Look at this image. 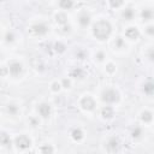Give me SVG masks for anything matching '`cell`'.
Returning <instances> with one entry per match:
<instances>
[{"instance_id": "cell-1", "label": "cell", "mask_w": 154, "mask_h": 154, "mask_svg": "<svg viewBox=\"0 0 154 154\" xmlns=\"http://www.w3.org/2000/svg\"><path fill=\"white\" fill-rule=\"evenodd\" d=\"M91 32L93 36L99 41L107 40L112 34V24L106 18H99L93 22L91 24Z\"/></svg>"}, {"instance_id": "cell-2", "label": "cell", "mask_w": 154, "mask_h": 154, "mask_svg": "<svg viewBox=\"0 0 154 154\" xmlns=\"http://www.w3.org/2000/svg\"><path fill=\"white\" fill-rule=\"evenodd\" d=\"M51 30V25L47 20L37 18V19H32L30 22V24L28 25V31L30 35L35 36V37H43L46 36Z\"/></svg>"}, {"instance_id": "cell-3", "label": "cell", "mask_w": 154, "mask_h": 154, "mask_svg": "<svg viewBox=\"0 0 154 154\" xmlns=\"http://www.w3.org/2000/svg\"><path fill=\"white\" fill-rule=\"evenodd\" d=\"M137 10H138V17L141 18L142 22L148 24L149 22L154 19V4L153 2L140 4Z\"/></svg>"}, {"instance_id": "cell-4", "label": "cell", "mask_w": 154, "mask_h": 154, "mask_svg": "<svg viewBox=\"0 0 154 154\" xmlns=\"http://www.w3.org/2000/svg\"><path fill=\"white\" fill-rule=\"evenodd\" d=\"M100 99L106 105H113L119 101V93L114 88H105L100 94Z\"/></svg>"}, {"instance_id": "cell-5", "label": "cell", "mask_w": 154, "mask_h": 154, "mask_svg": "<svg viewBox=\"0 0 154 154\" xmlns=\"http://www.w3.org/2000/svg\"><path fill=\"white\" fill-rule=\"evenodd\" d=\"M79 11L77 12L76 16V22L81 28H88L89 25L93 24V18L91 14L89 13L88 8H78Z\"/></svg>"}, {"instance_id": "cell-6", "label": "cell", "mask_w": 154, "mask_h": 154, "mask_svg": "<svg viewBox=\"0 0 154 154\" xmlns=\"http://www.w3.org/2000/svg\"><path fill=\"white\" fill-rule=\"evenodd\" d=\"M137 6L134 5L132 2H128L125 4V6L120 10V17L123 18V20L125 22H131L136 18V14H137Z\"/></svg>"}, {"instance_id": "cell-7", "label": "cell", "mask_w": 154, "mask_h": 154, "mask_svg": "<svg viewBox=\"0 0 154 154\" xmlns=\"http://www.w3.org/2000/svg\"><path fill=\"white\" fill-rule=\"evenodd\" d=\"M7 71H8V76L13 78H18L23 75L24 66L19 60H11L7 64Z\"/></svg>"}, {"instance_id": "cell-8", "label": "cell", "mask_w": 154, "mask_h": 154, "mask_svg": "<svg viewBox=\"0 0 154 154\" xmlns=\"http://www.w3.org/2000/svg\"><path fill=\"white\" fill-rule=\"evenodd\" d=\"M13 144L19 150H28L31 147V140H30V137L28 135L20 134V135H18V136L14 137Z\"/></svg>"}, {"instance_id": "cell-9", "label": "cell", "mask_w": 154, "mask_h": 154, "mask_svg": "<svg viewBox=\"0 0 154 154\" xmlns=\"http://www.w3.org/2000/svg\"><path fill=\"white\" fill-rule=\"evenodd\" d=\"M79 106H81L82 109L90 112V111H93V109L96 107V101H95V99H94L93 96H90V95H84V96L79 100Z\"/></svg>"}, {"instance_id": "cell-10", "label": "cell", "mask_w": 154, "mask_h": 154, "mask_svg": "<svg viewBox=\"0 0 154 154\" xmlns=\"http://www.w3.org/2000/svg\"><path fill=\"white\" fill-rule=\"evenodd\" d=\"M54 22L60 26H66L69 24V16L66 13V11H61V10H58L55 13H54Z\"/></svg>"}, {"instance_id": "cell-11", "label": "cell", "mask_w": 154, "mask_h": 154, "mask_svg": "<svg viewBox=\"0 0 154 154\" xmlns=\"http://www.w3.org/2000/svg\"><path fill=\"white\" fill-rule=\"evenodd\" d=\"M36 111H37V114L41 118L47 119L51 116V113H52V107H51V105L48 102H41V103L37 105Z\"/></svg>"}, {"instance_id": "cell-12", "label": "cell", "mask_w": 154, "mask_h": 154, "mask_svg": "<svg viewBox=\"0 0 154 154\" xmlns=\"http://www.w3.org/2000/svg\"><path fill=\"white\" fill-rule=\"evenodd\" d=\"M140 35H141L140 29H138L137 26H135V25H129V26L125 28V30H124V36H125L128 40H131V41L137 40V38L140 37Z\"/></svg>"}, {"instance_id": "cell-13", "label": "cell", "mask_w": 154, "mask_h": 154, "mask_svg": "<svg viewBox=\"0 0 154 154\" xmlns=\"http://www.w3.org/2000/svg\"><path fill=\"white\" fill-rule=\"evenodd\" d=\"M119 147H120V142H119V140H118L116 136L109 137V138L106 141V143H105V148H106V150H107L108 153H114V152H117V150L119 149Z\"/></svg>"}, {"instance_id": "cell-14", "label": "cell", "mask_w": 154, "mask_h": 154, "mask_svg": "<svg viewBox=\"0 0 154 154\" xmlns=\"http://www.w3.org/2000/svg\"><path fill=\"white\" fill-rule=\"evenodd\" d=\"M5 112L7 116L10 117H17L19 113H20V109H19V106L17 103H13V102H8L6 106H5Z\"/></svg>"}, {"instance_id": "cell-15", "label": "cell", "mask_w": 154, "mask_h": 154, "mask_svg": "<svg viewBox=\"0 0 154 154\" xmlns=\"http://www.w3.org/2000/svg\"><path fill=\"white\" fill-rule=\"evenodd\" d=\"M57 6H58V10L67 11V10H73V7L76 6V2H73V1H66V0H63V1L57 2Z\"/></svg>"}, {"instance_id": "cell-16", "label": "cell", "mask_w": 154, "mask_h": 154, "mask_svg": "<svg viewBox=\"0 0 154 154\" xmlns=\"http://www.w3.org/2000/svg\"><path fill=\"white\" fill-rule=\"evenodd\" d=\"M101 116H102V118H105V119H109V118H112L113 116H114V109H113V107L111 106V105H106V106H103L102 108H101Z\"/></svg>"}, {"instance_id": "cell-17", "label": "cell", "mask_w": 154, "mask_h": 154, "mask_svg": "<svg viewBox=\"0 0 154 154\" xmlns=\"http://www.w3.org/2000/svg\"><path fill=\"white\" fill-rule=\"evenodd\" d=\"M14 40H16V34L12 31V30H6V31H4V35H2V41L4 42H6V43H12V42H14Z\"/></svg>"}, {"instance_id": "cell-18", "label": "cell", "mask_w": 154, "mask_h": 154, "mask_svg": "<svg viewBox=\"0 0 154 154\" xmlns=\"http://www.w3.org/2000/svg\"><path fill=\"white\" fill-rule=\"evenodd\" d=\"M146 95H154V81H147L142 88Z\"/></svg>"}, {"instance_id": "cell-19", "label": "cell", "mask_w": 154, "mask_h": 154, "mask_svg": "<svg viewBox=\"0 0 154 154\" xmlns=\"http://www.w3.org/2000/svg\"><path fill=\"white\" fill-rule=\"evenodd\" d=\"M71 137H72V140H73V141L79 142V141L84 137V132L82 131V129L76 128V129H73V130L71 131Z\"/></svg>"}, {"instance_id": "cell-20", "label": "cell", "mask_w": 154, "mask_h": 154, "mask_svg": "<svg viewBox=\"0 0 154 154\" xmlns=\"http://www.w3.org/2000/svg\"><path fill=\"white\" fill-rule=\"evenodd\" d=\"M126 1H108L107 2V6L111 8V10H122L124 6H125Z\"/></svg>"}, {"instance_id": "cell-21", "label": "cell", "mask_w": 154, "mask_h": 154, "mask_svg": "<svg viewBox=\"0 0 154 154\" xmlns=\"http://www.w3.org/2000/svg\"><path fill=\"white\" fill-rule=\"evenodd\" d=\"M141 120L143 123H150L153 120V113L148 109H144L141 112Z\"/></svg>"}, {"instance_id": "cell-22", "label": "cell", "mask_w": 154, "mask_h": 154, "mask_svg": "<svg viewBox=\"0 0 154 154\" xmlns=\"http://www.w3.org/2000/svg\"><path fill=\"white\" fill-rule=\"evenodd\" d=\"M40 153L41 154H53L54 153V147L49 143H43L40 147Z\"/></svg>"}, {"instance_id": "cell-23", "label": "cell", "mask_w": 154, "mask_h": 154, "mask_svg": "<svg viewBox=\"0 0 154 154\" xmlns=\"http://www.w3.org/2000/svg\"><path fill=\"white\" fill-rule=\"evenodd\" d=\"M113 46H114V48H117V49H123V48H125V40L123 38V37H116L114 38V42H113Z\"/></svg>"}, {"instance_id": "cell-24", "label": "cell", "mask_w": 154, "mask_h": 154, "mask_svg": "<svg viewBox=\"0 0 154 154\" xmlns=\"http://www.w3.org/2000/svg\"><path fill=\"white\" fill-rule=\"evenodd\" d=\"M28 124L31 125L32 128H37L40 125V119H38V116H30L28 118Z\"/></svg>"}, {"instance_id": "cell-25", "label": "cell", "mask_w": 154, "mask_h": 154, "mask_svg": "<svg viewBox=\"0 0 154 154\" xmlns=\"http://www.w3.org/2000/svg\"><path fill=\"white\" fill-rule=\"evenodd\" d=\"M1 143H2L4 147H8V146H11V143H12L10 136H8L7 134H5V132H2V135H1Z\"/></svg>"}, {"instance_id": "cell-26", "label": "cell", "mask_w": 154, "mask_h": 154, "mask_svg": "<svg viewBox=\"0 0 154 154\" xmlns=\"http://www.w3.org/2000/svg\"><path fill=\"white\" fill-rule=\"evenodd\" d=\"M83 75H84V72L79 67H77V69H75V70L71 71V77H73V78H82Z\"/></svg>"}, {"instance_id": "cell-27", "label": "cell", "mask_w": 154, "mask_h": 154, "mask_svg": "<svg viewBox=\"0 0 154 154\" xmlns=\"http://www.w3.org/2000/svg\"><path fill=\"white\" fill-rule=\"evenodd\" d=\"M144 32H146V35H148V36H154V24H152V23L146 24Z\"/></svg>"}, {"instance_id": "cell-28", "label": "cell", "mask_w": 154, "mask_h": 154, "mask_svg": "<svg viewBox=\"0 0 154 154\" xmlns=\"http://www.w3.org/2000/svg\"><path fill=\"white\" fill-rule=\"evenodd\" d=\"M141 135H143V130H142V128H140V126H136V128L131 131V136H132L134 138H138V137H141Z\"/></svg>"}, {"instance_id": "cell-29", "label": "cell", "mask_w": 154, "mask_h": 154, "mask_svg": "<svg viewBox=\"0 0 154 154\" xmlns=\"http://www.w3.org/2000/svg\"><path fill=\"white\" fill-rule=\"evenodd\" d=\"M65 48H66V46H65L61 41H58V42L54 45V49H55V52H58V53H63V52L65 51Z\"/></svg>"}, {"instance_id": "cell-30", "label": "cell", "mask_w": 154, "mask_h": 154, "mask_svg": "<svg viewBox=\"0 0 154 154\" xmlns=\"http://www.w3.org/2000/svg\"><path fill=\"white\" fill-rule=\"evenodd\" d=\"M95 60H97V61H103L105 59H106V53L103 52V51H96V53H95Z\"/></svg>"}, {"instance_id": "cell-31", "label": "cell", "mask_w": 154, "mask_h": 154, "mask_svg": "<svg viewBox=\"0 0 154 154\" xmlns=\"http://www.w3.org/2000/svg\"><path fill=\"white\" fill-rule=\"evenodd\" d=\"M106 71H107L108 73L116 72V65H114L113 63H107V64H106Z\"/></svg>"}, {"instance_id": "cell-32", "label": "cell", "mask_w": 154, "mask_h": 154, "mask_svg": "<svg viewBox=\"0 0 154 154\" xmlns=\"http://www.w3.org/2000/svg\"><path fill=\"white\" fill-rule=\"evenodd\" d=\"M61 87H63V85H61V82H53V83H52L51 89H52L53 91H55V93H57V91H59V90L61 89Z\"/></svg>"}, {"instance_id": "cell-33", "label": "cell", "mask_w": 154, "mask_h": 154, "mask_svg": "<svg viewBox=\"0 0 154 154\" xmlns=\"http://www.w3.org/2000/svg\"><path fill=\"white\" fill-rule=\"evenodd\" d=\"M147 58L150 60V61H154V47L149 48L148 52H147Z\"/></svg>"}, {"instance_id": "cell-34", "label": "cell", "mask_w": 154, "mask_h": 154, "mask_svg": "<svg viewBox=\"0 0 154 154\" xmlns=\"http://www.w3.org/2000/svg\"><path fill=\"white\" fill-rule=\"evenodd\" d=\"M61 85H63L64 88H70V85H71L70 79H69V78H64V79L61 81Z\"/></svg>"}, {"instance_id": "cell-35", "label": "cell", "mask_w": 154, "mask_h": 154, "mask_svg": "<svg viewBox=\"0 0 154 154\" xmlns=\"http://www.w3.org/2000/svg\"><path fill=\"white\" fill-rule=\"evenodd\" d=\"M28 154H36V153H28Z\"/></svg>"}]
</instances>
